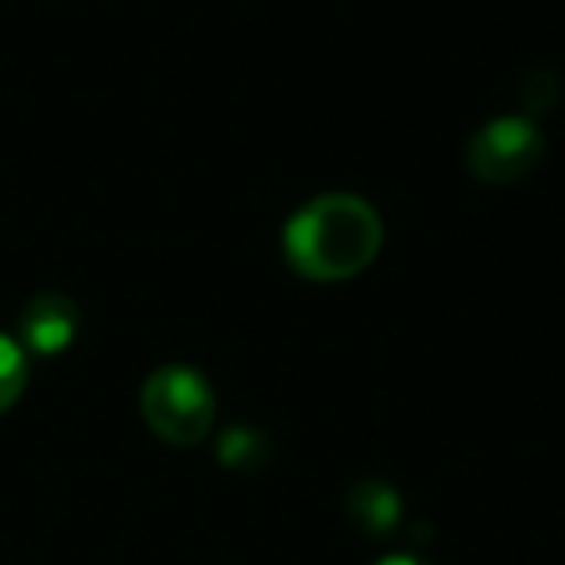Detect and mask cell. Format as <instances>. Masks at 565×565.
<instances>
[{
	"instance_id": "cell-1",
	"label": "cell",
	"mask_w": 565,
	"mask_h": 565,
	"mask_svg": "<svg viewBox=\"0 0 565 565\" xmlns=\"http://www.w3.org/2000/svg\"><path fill=\"white\" fill-rule=\"evenodd\" d=\"M384 225L364 198L326 194L307 202L282 228L287 264L315 282L353 279L376 259Z\"/></svg>"
},
{
	"instance_id": "cell-2",
	"label": "cell",
	"mask_w": 565,
	"mask_h": 565,
	"mask_svg": "<svg viewBox=\"0 0 565 565\" xmlns=\"http://www.w3.org/2000/svg\"><path fill=\"white\" fill-rule=\"evenodd\" d=\"M140 415L156 438L171 446H198L213 430L217 399L210 380L190 364H163L143 380Z\"/></svg>"
},
{
	"instance_id": "cell-3",
	"label": "cell",
	"mask_w": 565,
	"mask_h": 565,
	"mask_svg": "<svg viewBox=\"0 0 565 565\" xmlns=\"http://www.w3.org/2000/svg\"><path fill=\"white\" fill-rule=\"evenodd\" d=\"M542 128L531 117H495L469 140V174L488 186H508L531 174L542 159Z\"/></svg>"
},
{
	"instance_id": "cell-4",
	"label": "cell",
	"mask_w": 565,
	"mask_h": 565,
	"mask_svg": "<svg viewBox=\"0 0 565 565\" xmlns=\"http://www.w3.org/2000/svg\"><path fill=\"white\" fill-rule=\"evenodd\" d=\"M78 330H82L78 302L58 291L35 295V299L20 310V345H24V353L55 356L74 345Z\"/></svg>"
},
{
	"instance_id": "cell-5",
	"label": "cell",
	"mask_w": 565,
	"mask_h": 565,
	"mask_svg": "<svg viewBox=\"0 0 565 565\" xmlns=\"http://www.w3.org/2000/svg\"><path fill=\"white\" fill-rule=\"evenodd\" d=\"M345 511L361 534H369V539H387L403 519V500L387 480H361V484L349 488Z\"/></svg>"
},
{
	"instance_id": "cell-6",
	"label": "cell",
	"mask_w": 565,
	"mask_h": 565,
	"mask_svg": "<svg viewBox=\"0 0 565 565\" xmlns=\"http://www.w3.org/2000/svg\"><path fill=\"white\" fill-rule=\"evenodd\" d=\"M217 461L236 472H259L271 461V438L259 426L236 423L217 438Z\"/></svg>"
},
{
	"instance_id": "cell-7",
	"label": "cell",
	"mask_w": 565,
	"mask_h": 565,
	"mask_svg": "<svg viewBox=\"0 0 565 565\" xmlns=\"http://www.w3.org/2000/svg\"><path fill=\"white\" fill-rule=\"evenodd\" d=\"M28 387V353L17 338L0 333V415L17 407V399Z\"/></svg>"
},
{
	"instance_id": "cell-8",
	"label": "cell",
	"mask_w": 565,
	"mask_h": 565,
	"mask_svg": "<svg viewBox=\"0 0 565 565\" xmlns=\"http://www.w3.org/2000/svg\"><path fill=\"white\" fill-rule=\"evenodd\" d=\"M523 102L531 105V109H550V105L557 102V78L550 71H534L531 78H526L523 86Z\"/></svg>"
},
{
	"instance_id": "cell-9",
	"label": "cell",
	"mask_w": 565,
	"mask_h": 565,
	"mask_svg": "<svg viewBox=\"0 0 565 565\" xmlns=\"http://www.w3.org/2000/svg\"><path fill=\"white\" fill-rule=\"evenodd\" d=\"M376 565H426L423 557H415V554H392V557H380Z\"/></svg>"
}]
</instances>
